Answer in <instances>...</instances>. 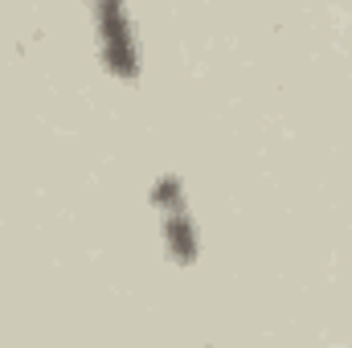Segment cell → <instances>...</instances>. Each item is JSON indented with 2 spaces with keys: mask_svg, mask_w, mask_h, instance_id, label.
I'll list each match as a JSON object with an SVG mask.
<instances>
[{
  "mask_svg": "<svg viewBox=\"0 0 352 348\" xmlns=\"http://www.w3.org/2000/svg\"><path fill=\"white\" fill-rule=\"evenodd\" d=\"M90 12H94V33H98L102 70L115 74V78H135V74H140V41H135L131 12H127L119 0H98Z\"/></svg>",
  "mask_w": 352,
  "mask_h": 348,
  "instance_id": "1",
  "label": "cell"
},
{
  "mask_svg": "<svg viewBox=\"0 0 352 348\" xmlns=\"http://www.w3.org/2000/svg\"><path fill=\"white\" fill-rule=\"evenodd\" d=\"M160 221H164V246H168V254H173L180 266L197 262V254H201V238H197V226H192L188 209L160 213Z\"/></svg>",
  "mask_w": 352,
  "mask_h": 348,
  "instance_id": "2",
  "label": "cell"
},
{
  "mask_svg": "<svg viewBox=\"0 0 352 348\" xmlns=\"http://www.w3.org/2000/svg\"><path fill=\"white\" fill-rule=\"evenodd\" d=\"M152 205L160 209V213H176V209H184V180L176 173H164L156 176V184H152Z\"/></svg>",
  "mask_w": 352,
  "mask_h": 348,
  "instance_id": "3",
  "label": "cell"
}]
</instances>
